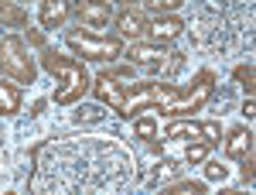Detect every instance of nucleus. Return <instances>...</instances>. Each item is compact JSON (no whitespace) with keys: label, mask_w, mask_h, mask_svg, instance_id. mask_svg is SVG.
<instances>
[{"label":"nucleus","mask_w":256,"mask_h":195,"mask_svg":"<svg viewBox=\"0 0 256 195\" xmlns=\"http://www.w3.org/2000/svg\"><path fill=\"white\" fill-rule=\"evenodd\" d=\"M7 195H18V192H7Z\"/></svg>","instance_id":"nucleus-27"},{"label":"nucleus","mask_w":256,"mask_h":195,"mask_svg":"<svg viewBox=\"0 0 256 195\" xmlns=\"http://www.w3.org/2000/svg\"><path fill=\"white\" fill-rule=\"evenodd\" d=\"M181 93V86H164V82H140L134 89H126V99L120 106V117L137 120L140 113H150V110H164L171 99Z\"/></svg>","instance_id":"nucleus-3"},{"label":"nucleus","mask_w":256,"mask_h":195,"mask_svg":"<svg viewBox=\"0 0 256 195\" xmlns=\"http://www.w3.org/2000/svg\"><path fill=\"white\" fill-rule=\"evenodd\" d=\"M160 195H205V181H195V178H188V181H178V185H168V188H160Z\"/></svg>","instance_id":"nucleus-16"},{"label":"nucleus","mask_w":256,"mask_h":195,"mask_svg":"<svg viewBox=\"0 0 256 195\" xmlns=\"http://www.w3.org/2000/svg\"><path fill=\"white\" fill-rule=\"evenodd\" d=\"M198 130H202V140H205L208 147L222 140V123H218V120H205V123H198Z\"/></svg>","instance_id":"nucleus-18"},{"label":"nucleus","mask_w":256,"mask_h":195,"mask_svg":"<svg viewBox=\"0 0 256 195\" xmlns=\"http://www.w3.org/2000/svg\"><path fill=\"white\" fill-rule=\"evenodd\" d=\"M72 14L82 24H89V28H102V24H110V18H113V4H102V0H96V4H76Z\"/></svg>","instance_id":"nucleus-9"},{"label":"nucleus","mask_w":256,"mask_h":195,"mask_svg":"<svg viewBox=\"0 0 256 195\" xmlns=\"http://www.w3.org/2000/svg\"><path fill=\"white\" fill-rule=\"evenodd\" d=\"M164 59H168V48L154 45V41H134V48H130L134 65H154V62H164Z\"/></svg>","instance_id":"nucleus-12"},{"label":"nucleus","mask_w":256,"mask_h":195,"mask_svg":"<svg viewBox=\"0 0 256 195\" xmlns=\"http://www.w3.org/2000/svg\"><path fill=\"white\" fill-rule=\"evenodd\" d=\"M65 45L79 55V62H116L123 55V41L120 38H102V35H79V31H72V35H65Z\"/></svg>","instance_id":"nucleus-5"},{"label":"nucleus","mask_w":256,"mask_h":195,"mask_svg":"<svg viewBox=\"0 0 256 195\" xmlns=\"http://www.w3.org/2000/svg\"><path fill=\"white\" fill-rule=\"evenodd\" d=\"M212 89H216V76L205 69L202 76L192 82V89H181L168 106H164V117H171V120H184L188 113H198L208 99H212Z\"/></svg>","instance_id":"nucleus-4"},{"label":"nucleus","mask_w":256,"mask_h":195,"mask_svg":"<svg viewBox=\"0 0 256 195\" xmlns=\"http://www.w3.org/2000/svg\"><path fill=\"white\" fill-rule=\"evenodd\" d=\"M218 195H250V192H239V188H222Z\"/></svg>","instance_id":"nucleus-26"},{"label":"nucleus","mask_w":256,"mask_h":195,"mask_svg":"<svg viewBox=\"0 0 256 195\" xmlns=\"http://www.w3.org/2000/svg\"><path fill=\"white\" fill-rule=\"evenodd\" d=\"M246 154H253V130H250V127H236V130H229V137H226V157L242 161Z\"/></svg>","instance_id":"nucleus-11"},{"label":"nucleus","mask_w":256,"mask_h":195,"mask_svg":"<svg viewBox=\"0 0 256 195\" xmlns=\"http://www.w3.org/2000/svg\"><path fill=\"white\" fill-rule=\"evenodd\" d=\"M205 178H208V181H226V178H229V168H226L222 161H208V164H205Z\"/></svg>","instance_id":"nucleus-20"},{"label":"nucleus","mask_w":256,"mask_h":195,"mask_svg":"<svg viewBox=\"0 0 256 195\" xmlns=\"http://www.w3.org/2000/svg\"><path fill=\"white\" fill-rule=\"evenodd\" d=\"M134 134H137V140H154L158 137V120L150 113H140L137 123H134Z\"/></svg>","instance_id":"nucleus-17"},{"label":"nucleus","mask_w":256,"mask_h":195,"mask_svg":"<svg viewBox=\"0 0 256 195\" xmlns=\"http://www.w3.org/2000/svg\"><path fill=\"white\" fill-rule=\"evenodd\" d=\"M236 82H246V96H253V65H239L236 69Z\"/></svg>","instance_id":"nucleus-21"},{"label":"nucleus","mask_w":256,"mask_h":195,"mask_svg":"<svg viewBox=\"0 0 256 195\" xmlns=\"http://www.w3.org/2000/svg\"><path fill=\"white\" fill-rule=\"evenodd\" d=\"M41 65L52 72V76L58 79L55 86V103L58 106H72V103H79L89 89H92V76L86 72V65H82L79 59H65V55H58V52H41Z\"/></svg>","instance_id":"nucleus-1"},{"label":"nucleus","mask_w":256,"mask_h":195,"mask_svg":"<svg viewBox=\"0 0 256 195\" xmlns=\"http://www.w3.org/2000/svg\"><path fill=\"white\" fill-rule=\"evenodd\" d=\"M116 31H120V41L123 38L140 41L144 35H147V18H144L140 11H134V7H126V11L116 14Z\"/></svg>","instance_id":"nucleus-8"},{"label":"nucleus","mask_w":256,"mask_h":195,"mask_svg":"<svg viewBox=\"0 0 256 195\" xmlns=\"http://www.w3.org/2000/svg\"><path fill=\"white\" fill-rule=\"evenodd\" d=\"M181 137L202 140V130H198L195 120H171V123L164 127V140H181Z\"/></svg>","instance_id":"nucleus-14"},{"label":"nucleus","mask_w":256,"mask_h":195,"mask_svg":"<svg viewBox=\"0 0 256 195\" xmlns=\"http://www.w3.org/2000/svg\"><path fill=\"white\" fill-rule=\"evenodd\" d=\"M181 31H184V21L178 18V14H168V18L147 21V38L154 41V45H168V41L181 38Z\"/></svg>","instance_id":"nucleus-7"},{"label":"nucleus","mask_w":256,"mask_h":195,"mask_svg":"<svg viewBox=\"0 0 256 195\" xmlns=\"http://www.w3.org/2000/svg\"><path fill=\"white\" fill-rule=\"evenodd\" d=\"M242 117H246V123L256 120V99L253 96H246V103H242Z\"/></svg>","instance_id":"nucleus-23"},{"label":"nucleus","mask_w":256,"mask_h":195,"mask_svg":"<svg viewBox=\"0 0 256 195\" xmlns=\"http://www.w3.org/2000/svg\"><path fill=\"white\" fill-rule=\"evenodd\" d=\"M92 93H96V99L102 103V106L120 110L123 99H126V86H120V79H113L110 72H99V76L92 79Z\"/></svg>","instance_id":"nucleus-6"},{"label":"nucleus","mask_w":256,"mask_h":195,"mask_svg":"<svg viewBox=\"0 0 256 195\" xmlns=\"http://www.w3.org/2000/svg\"><path fill=\"white\" fill-rule=\"evenodd\" d=\"M99 113H102V110H96V106H86V110H79V120H99Z\"/></svg>","instance_id":"nucleus-24"},{"label":"nucleus","mask_w":256,"mask_h":195,"mask_svg":"<svg viewBox=\"0 0 256 195\" xmlns=\"http://www.w3.org/2000/svg\"><path fill=\"white\" fill-rule=\"evenodd\" d=\"M253 178H256V157L246 154L242 157V181H253Z\"/></svg>","instance_id":"nucleus-22"},{"label":"nucleus","mask_w":256,"mask_h":195,"mask_svg":"<svg viewBox=\"0 0 256 195\" xmlns=\"http://www.w3.org/2000/svg\"><path fill=\"white\" fill-rule=\"evenodd\" d=\"M0 72L14 86H34V79H38V65H34L28 45L18 35H4L0 38Z\"/></svg>","instance_id":"nucleus-2"},{"label":"nucleus","mask_w":256,"mask_h":195,"mask_svg":"<svg viewBox=\"0 0 256 195\" xmlns=\"http://www.w3.org/2000/svg\"><path fill=\"white\" fill-rule=\"evenodd\" d=\"M38 18H41L44 31H55V28H62L65 21L72 18V4H65V0H44Z\"/></svg>","instance_id":"nucleus-10"},{"label":"nucleus","mask_w":256,"mask_h":195,"mask_svg":"<svg viewBox=\"0 0 256 195\" xmlns=\"http://www.w3.org/2000/svg\"><path fill=\"white\" fill-rule=\"evenodd\" d=\"M28 38L34 41V45H41V48H44V35H41V31H31V35H28Z\"/></svg>","instance_id":"nucleus-25"},{"label":"nucleus","mask_w":256,"mask_h":195,"mask_svg":"<svg viewBox=\"0 0 256 195\" xmlns=\"http://www.w3.org/2000/svg\"><path fill=\"white\" fill-rule=\"evenodd\" d=\"M0 24H10V28H24L28 24V11L18 4H0Z\"/></svg>","instance_id":"nucleus-15"},{"label":"nucleus","mask_w":256,"mask_h":195,"mask_svg":"<svg viewBox=\"0 0 256 195\" xmlns=\"http://www.w3.org/2000/svg\"><path fill=\"white\" fill-rule=\"evenodd\" d=\"M20 113V89L10 79H0V117H14Z\"/></svg>","instance_id":"nucleus-13"},{"label":"nucleus","mask_w":256,"mask_h":195,"mask_svg":"<svg viewBox=\"0 0 256 195\" xmlns=\"http://www.w3.org/2000/svg\"><path fill=\"white\" fill-rule=\"evenodd\" d=\"M184 161H188V164H202V161H208V144H205V140H192L188 151H184Z\"/></svg>","instance_id":"nucleus-19"}]
</instances>
